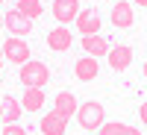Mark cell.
<instances>
[{"label": "cell", "mask_w": 147, "mask_h": 135, "mask_svg": "<svg viewBox=\"0 0 147 135\" xmlns=\"http://www.w3.org/2000/svg\"><path fill=\"white\" fill-rule=\"evenodd\" d=\"M18 79L24 88H44L47 79H50V68L38 59H30V62H24L21 71H18Z\"/></svg>", "instance_id": "obj_1"}, {"label": "cell", "mask_w": 147, "mask_h": 135, "mask_svg": "<svg viewBox=\"0 0 147 135\" xmlns=\"http://www.w3.org/2000/svg\"><path fill=\"white\" fill-rule=\"evenodd\" d=\"M77 120H80L82 129L94 132V129H100V126L106 124V112H103V106L97 103V100H88V103H80V109H77Z\"/></svg>", "instance_id": "obj_2"}, {"label": "cell", "mask_w": 147, "mask_h": 135, "mask_svg": "<svg viewBox=\"0 0 147 135\" xmlns=\"http://www.w3.org/2000/svg\"><path fill=\"white\" fill-rule=\"evenodd\" d=\"M3 59L12 62V65L30 62V44H24V38H18V35L6 38V41H3Z\"/></svg>", "instance_id": "obj_3"}, {"label": "cell", "mask_w": 147, "mask_h": 135, "mask_svg": "<svg viewBox=\"0 0 147 135\" xmlns=\"http://www.w3.org/2000/svg\"><path fill=\"white\" fill-rule=\"evenodd\" d=\"M106 59H109V68L115 73H121V71H127L132 65V47L129 44H115V47H109Z\"/></svg>", "instance_id": "obj_4"}, {"label": "cell", "mask_w": 147, "mask_h": 135, "mask_svg": "<svg viewBox=\"0 0 147 135\" xmlns=\"http://www.w3.org/2000/svg\"><path fill=\"white\" fill-rule=\"evenodd\" d=\"M3 27H6L12 35L24 38V35H30V32H32V21H30V18H24L18 9H12V12H6V15H3Z\"/></svg>", "instance_id": "obj_5"}, {"label": "cell", "mask_w": 147, "mask_h": 135, "mask_svg": "<svg viewBox=\"0 0 147 135\" xmlns=\"http://www.w3.org/2000/svg\"><path fill=\"white\" fill-rule=\"evenodd\" d=\"M77 15H80V0H53V18L62 27L77 21Z\"/></svg>", "instance_id": "obj_6"}, {"label": "cell", "mask_w": 147, "mask_h": 135, "mask_svg": "<svg viewBox=\"0 0 147 135\" xmlns=\"http://www.w3.org/2000/svg\"><path fill=\"white\" fill-rule=\"evenodd\" d=\"M77 30L82 35H100V15H97L94 9H80V15H77Z\"/></svg>", "instance_id": "obj_7"}, {"label": "cell", "mask_w": 147, "mask_h": 135, "mask_svg": "<svg viewBox=\"0 0 147 135\" xmlns=\"http://www.w3.org/2000/svg\"><path fill=\"white\" fill-rule=\"evenodd\" d=\"M47 47H50V50H56V53L71 50V47H74V35H71V30H68V27H56V30H50V32H47Z\"/></svg>", "instance_id": "obj_8"}, {"label": "cell", "mask_w": 147, "mask_h": 135, "mask_svg": "<svg viewBox=\"0 0 147 135\" xmlns=\"http://www.w3.org/2000/svg\"><path fill=\"white\" fill-rule=\"evenodd\" d=\"M21 115H24L21 100H15L12 94L0 97V120H3V124H18V120H21Z\"/></svg>", "instance_id": "obj_9"}, {"label": "cell", "mask_w": 147, "mask_h": 135, "mask_svg": "<svg viewBox=\"0 0 147 135\" xmlns=\"http://www.w3.org/2000/svg\"><path fill=\"white\" fill-rule=\"evenodd\" d=\"M97 73H100V65H97L94 56H82V59H77V65H74V77H77L80 82H91V79H97Z\"/></svg>", "instance_id": "obj_10"}, {"label": "cell", "mask_w": 147, "mask_h": 135, "mask_svg": "<svg viewBox=\"0 0 147 135\" xmlns=\"http://www.w3.org/2000/svg\"><path fill=\"white\" fill-rule=\"evenodd\" d=\"M132 21H136L132 6L127 3V0H118V3L112 6V24H115V30H129Z\"/></svg>", "instance_id": "obj_11"}, {"label": "cell", "mask_w": 147, "mask_h": 135, "mask_svg": "<svg viewBox=\"0 0 147 135\" xmlns=\"http://www.w3.org/2000/svg\"><path fill=\"white\" fill-rule=\"evenodd\" d=\"M38 129H41V135H65L68 120L59 115V112H50V115H44L38 120Z\"/></svg>", "instance_id": "obj_12"}, {"label": "cell", "mask_w": 147, "mask_h": 135, "mask_svg": "<svg viewBox=\"0 0 147 135\" xmlns=\"http://www.w3.org/2000/svg\"><path fill=\"white\" fill-rule=\"evenodd\" d=\"M77 109H80V103H77V97H74V91H59V94H56L53 112H59L65 120H68L71 115H77Z\"/></svg>", "instance_id": "obj_13"}, {"label": "cell", "mask_w": 147, "mask_h": 135, "mask_svg": "<svg viewBox=\"0 0 147 135\" xmlns=\"http://www.w3.org/2000/svg\"><path fill=\"white\" fill-rule=\"evenodd\" d=\"M80 47L85 50V56H94V59H100V56L109 53V41L103 38V35H82Z\"/></svg>", "instance_id": "obj_14"}, {"label": "cell", "mask_w": 147, "mask_h": 135, "mask_svg": "<svg viewBox=\"0 0 147 135\" xmlns=\"http://www.w3.org/2000/svg\"><path fill=\"white\" fill-rule=\"evenodd\" d=\"M21 106L27 109V112H38V109L44 106V91L41 88H27V91H24Z\"/></svg>", "instance_id": "obj_15"}, {"label": "cell", "mask_w": 147, "mask_h": 135, "mask_svg": "<svg viewBox=\"0 0 147 135\" xmlns=\"http://www.w3.org/2000/svg\"><path fill=\"white\" fill-rule=\"evenodd\" d=\"M24 18H30V21H35V18H41L44 15V6H41V0H18V6H15Z\"/></svg>", "instance_id": "obj_16"}, {"label": "cell", "mask_w": 147, "mask_h": 135, "mask_svg": "<svg viewBox=\"0 0 147 135\" xmlns=\"http://www.w3.org/2000/svg\"><path fill=\"white\" fill-rule=\"evenodd\" d=\"M97 135H141V132L129 124H103L97 129Z\"/></svg>", "instance_id": "obj_17"}, {"label": "cell", "mask_w": 147, "mask_h": 135, "mask_svg": "<svg viewBox=\"0 0 147 135\" xmlns=\"http://www.w3.org/2000/svg\"><path fill=\"white\" fill-rule=\"evenodd\" d=\"M0 135H27V129H24L21 124H6Z\"/></svg>", "instance_id": "obj_18"}, {"label": "cell", "mask_w": 147, "mask_h": 135, "mask_svg": "<svg viewBox=\"0 0 147 135\" xmlns=\"http://www.w3.org/2000/svg\"><path fill=\"white\" fill-rule=\"evenodd\" d=\"M138 118H141V124L147 126V100L141 103V109H138Z\"/></svg>", "instance_id": "obj_19"}, {"label": "cell", "mask_w": 147, "mask_h": 135, "mask_svg": "<svg viewBox=\"0 0 147 135\" xmlns=\"http://www.w3.org/2000/svg\"><path fill=\"white\" fill-rule=\"evenodd\" d=\"M141 73H144V79H147V62H144V65H141Z\"/></svg>", "instance_id": "obj_20"}, {"label": "cell", "mask_w": 147, "mask_h": 135, "mask_svg": "<svg viewBox=\"0 0 147 135\" xmlns=\"http://www.w3.org/2000/svg\"><path fill=\"white\" fill-rule=\"evenodd\" d=\"M136 3H138V6H147V0H136Z\"/></svg>", "instance_id": "obj_21"}, {"label": "cell", "mask_w": 147, "mask_h": 135, "mask_svg": "<svg viewBox=\"0 0 147 135\" xmlns=\"http://www.w3.org/2000/svg\"><path fill=\"white\" fill-rule=\"evenodd\" d=\"M0 65H3V59H0Z\"/></svg>", "instance_id": "obj_22"}, {"label": "cell", "mask_w": 147, "mask_h": 135, "mask_svg": "<svg viewBox=\"0 0 147 135\" xmlns=\"http://www.w3.org/2000/svg\"><path fill=\"white\" fill-rule=\"evenodd\" d=\"M0 3H3V0H0Z\"/></svg>", "instance_id": "obj_23"}]
</instances>
